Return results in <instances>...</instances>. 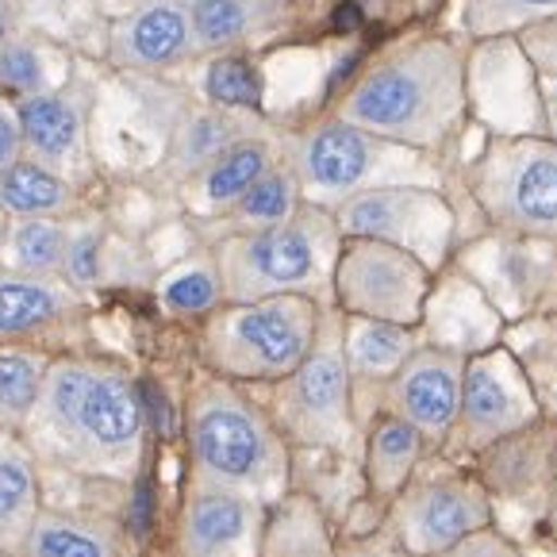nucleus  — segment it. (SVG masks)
<instances>
[{
    "label": "nucleus",
    "mask_w": 557,
    "mask_h": 557,
    "mask_svg": "<svg viewBox=\"0 0 557 557\" xmlns=\"http://www.w3.org/2000/svg\"><path fill=\"white\" fill-rule=\"evenodd\" d=\"M147 423V404L127 369L100 358H50L24 443L39 466L123 484L143 466Z\"/></svg>",
    "instance_id": "f257e3e1"
},
{
    "label": "nucleus",
    "mask_w": 557,
    "mask_h": 557,
    "mask_svg": "<svg viewBox=\"0 0 557 557\" xmlns=\"http://www.w3.org/2000/svg\"><path fill=\"white\" fill-rule=\"evenodd\" d=\"M466 54L450 39H408L373 58L346 97L338 120L411 150H435L466 115Z\"/></svg>",
    "instance_id": "f03ea898"
},
{
    "label": "nucleus",
    "mask_w": 557,
    "mask_h": 557,
    "mask_svg": "<svg viewBox=\"0 0 557 557\" xmlns=\"http://www.w3.org/2000/svg\"><path fill=\"white\" fill-rule=\"evenodd\" d=\"M185 443L197 488L235 492L265 508L288 496V438L235 381L208 377L193 388L185 404Z\"/></svg>",
    "instance_id": "7ed1b4c3"
},
{
    "label": "nucleus",
    "mask_w": 557,
    "mask_h": 557,
    "mask_svg": "<svg viewBox=\"0 0 557 557\" xmlns=\"http://www.w3.org/2000/svg\"><path fill=\"white\" fill-rule=\"evenodd\" d=\"M343 231L335 212L304 205L293 220L262 231H238L215 238L212 255L223 277L227 304L270 300V296H312L335 304V262Z\"/></svg>",
    "instance_id": "20e7f679"
},
{
    "label": "nucleus",
    "mask_w": 557,
    "mask_h": 557,
    "mask_svg": "<svg viewBox=\"0 0 557 557\" xmlns=\"http://www.w3.org/2000/svg\"><path fill=\"white\" fill-rule=\"evenodd\" d=\"M285 158L300 181L304 205L335 212L350 197L388 185H431L435 189V165L426 162L423 150L400 147L381 135H369L354 123L320 120L308 132H300L285 147Z\"/></svg>",
    "instance_id": "39448f33"
},
{
    "label": "nucleus",
    "mask_w": 557,
    "mask_h": 557,
    "mask_svg": "<svg viewBox=\"0 0 557 557\" xmlns=\"http://www.w3.org/2000/svg\"><path fill=\"white\" fill-rule=\"evenodd\" d=\"M323 304L312 296H270L223 304L205 320L200 350L215 377L277 385L308 358Z\"/></svg>",
    "instance_id": "423d86ee"
},
{
    "label": "nucleus",
    "mask_w": 557,
    "mask_h": 557,
    "mask_svg": "<svg viewBox=\"0 0 557 557\" xmlns=\"http://www.w3.org/2000/svg\"><path fill=\"white\" fill-rule=\"evenodd\" d=\"M354 381L343 350V312L323 304L320 331L308 358L273 385V423L293 446L308 450H346L358 438Z\"/></svg>",
    "instance_id": "0eeeda50"
},
{
    "label": "nucleus",
    "mask_w": 557,
    "mask_h": 557,
    "mask_svg": "<svg viewBox=\"0 0 557 557\" xmlns=\"http://www.w3.org/2000/svg\"><path fill=\"white\" fill-rule=\"evenodd\" d=\"M476 205L508 235L557 238V143L500 139L469 170Z\"/></svg>",
    "instance_id": "6e6552de"
},
{
    "label": "nucleus",
    "mask_w": 557,
    "mask_h": 557,
    "mask_svg": "<svg viewBox=\"0 0 557 557\" xmlns=\"http://www.w3.org/2000/svg\"><path fill=\"white\" fill-rule=\"evenodd\" d=\"M431 296V270L408 250L377 238H343L335 262V308L343 315L419 327Z\"/></svg>",
    "instance_id": "1a4fd4ad"
},
{
    "label": "nucleus",
    "mask_w": 557,
    "mask_h": 557,
    "mask_svg": "<svg viewBox=\"0 0 557 557\" xmlns=\"http://www.w3.org/2000/svg\"><path fill=\"white\" fill-rule=\"evenodd\" d=\"M343 238H377L438 270L454 243V212L431 185H388L350 197L335 208Z\"/></svg>",
    "instance_id": "9d476101"
},
{
    "label": "nucleus",
    "mask_w": 557,
    "mask_h": 557,
    "mask_svg": "<svg viewBox=\"0 0 557 557\" xmlns=\"http://www.w3.org/2000/svg\"><path fill=\"white\" fill-rule=\"evenodd\" d=\"M492 523V500L481 481L461 473L411 476L393 500V531L411 557H435Z\"/></svg>",
    "instance_id": "9b49d317"
},
{
    "label": "nucleus",
    "mask_w": 557,
    "mask_h": 557,
    "mask_svg": "<svg viewBox=\"0 0 557 557\" xmlns=\"http://www.w3.org/2000/svg\"><path fill=\"white\" fill-rule=\"evenodd\" d=\"M539 419V400H534L527 373L508 350H481L466 358L461 373V408L458 431L469 450H488L492 443L519 435Z\"/></svg>",
    "instance_id": "f8f14e48"
},
{
    "label": "nucleus",
    "mask_w": 557,
    "mask_h": 557,
    "mask_svg": "<svg viewBox=\"0 0 557 557\" xmlns=\"http://www.w3.org/2000/svg\"><path fill=\"white\" fill-rule=\"evenodd\" d=\"M24 154L74 181L89 165L92 77L70 74L58 89L16 100Z\"/></svg>",
    "instance_id": "ddd939ff"
},
{
    "label": "nucleus",
    "mask_w": 557,
    "mask_h": 557,
    "mask_svg": "<svg viewBox=\"0 0 557 557\" xmlns=\"http://www.w3.org/2000/svg\"><path fill=\"white\" fill-rule=\"evenodd\" d=\"M466 354L450 346H419L388 381L385 411L408 419L426 443H443L458 426Z\"/></svg>",
    "instance_id": "4468645a"
},
{
    "label": "nucleus",
    "mask_w": 557,
    "mask_h": 557,
    "mask_svg": "<svg viewBox=\"0 0 557 557\" xmlns=\"http://www.w3.org/2000/svg\"><path fill=\"white\" fill-rule=\"evenodd\" d=\"M270 508L235 492L189 484L177 516V557H262Z\"/></svg>",
    "instance_id": "2eb2a0df"
},
{
    "label": "nucleus",
    "mask_w": 557,
    "mask_h": 557,
    "mask_svg": "<svg viewBox=\"0 0 557 557\" xmlns=\"http://www.w3.org/2000/svg\"><path fill=\"white\" fill-rule=\"evenodd\" d=\"M197 54L193 35V0H143L139 9L112 20L108 58L120 70L162 74Z\"/></svg>",
    "instance_id": "dca6fc26"
},
{
    "label": "nucleus",
    "mask_w": 557,
    "mask_h": 557,
    "mask_svg": "<svg viewBox=\"0 0 557 557\" xmlns=\"http://www.w3.org/2000/svg\"><path fill=\"white\" fill-rule=\"evenodd\" d=\"M285 158V150L277 147V139L258 127V132L243 135L231 143L223 154H215L205 170H197L189 181H181V200L197 220H215L227 208H235L246 197V189L262 177L265 170Z\"/></svg>",
    "instance_id": "f3484780"
},
{
    "label": "nucleus",
    "mask_w": 557,
    "mask_h": 557,
    "mask_svg": "<svg viewBox=\"0 0 557 557\" xmlns=\"http://www.w3.org/2000/svg\"><path fill=\"white\" fill-rule=\"evenodd\" d=\"M82 312V293L62 273L0 270V343H24Z\"/></svg>",
    "instance_id": "a211bd4d"
},
{
    "label": "nucleus",
    "mask_w": 557,
    "mask_h": 557,
    "mask_svg": "<svg viewBox=\"0 0 557 557\" xmlns=\"http://www.w3.org/2000/svg\"><path fill=\"white\" fill-rule=\"evenodd\" d=\"M42 511L39 458L24 435L0 431V549L24 557L32 527Z\"/></svg>",
    "instance_id": "6ab92c4d"
},
{
    "label": "nucleus",
    "mask_w": 557,
    "mask_h": 557,
    "mask_svg": "<svg viewBox=\"0 0 557 557\" xmlns=\"http://www.w3.org/2000/svg\"><path fill=\"white\" fill-rule=\"evenodd\" d=\"M419 327H400L385 320L343 315V350L350 366L354 396L358 388H388V381L404 369V361L419 350Z\"/></svg>",
    "instance_id": "aec40b11"
},
{
    "label": "nucleus",
    "mask_w": 557,
    "mask_h": 557,
    "mask_svg": "<svg viewBox=\"0 0 557 557\" xmlns=\"http://www.w3.org/2000/svg\"><path fill=\"white\" fill-rule=\"evenodd\" d=\"M288 0H193L197 54H223L255 42L285 20Z\"/></svg>",
    "instance_id": "412c9836"
},
{
    "label": "nucleus",
    "mask_w": 557,
    "mask_h": 557,
    "mask_svg": "<svg viewBox=\"0 0 557 557\" xmlns=\"http://www.w3.org/2000/svg\"><path fill=\"white\" fill-rule=\"evenodd\" d=\"M426 438L419 435L408 419L377 416L366 431V484L373 496L381 500H396L404 492V484L416 476L419 461H423Z\"/></svg>",
    "instance_id": "4be33fe9"
},
{
    "label": "nucleus",
    "mask_w": 557,
    "mask_h": 557,
    "mask_svg": "<svg viewBox=\"0 0 557 557\" xmlns=\"http://www.w3.org/2000/svg\"><path fill=\"white\" fill-rule=\"evenodd\" d=\"M24 557H123L120 527L112 519L42 504Z\"/></svg>",
    "instance_id": "5701e85b"
},
{
    "label": "nucleus",
    "mask_w": 557,
    "mask_h": 557,
    "mask_svg": "<svg viewBox=\"0 0 557 557\" xmlns=\"http://www.w3.org/2000/svg\"><path fill=\"white\" fill-rule=\"evenodd\" d=\"M258 132V123L250 115H243L238 108H200V112L185 115L177 123V135H173L170 158H165V173L177 181H189L197 170H205L215 154L231 147L243 135Z\"/></svg>",
    "instance_id": "b1692460"
},
{
    "label": "nucleus",
    "mask_w": 557,
    "mask_h": 557,
    "mask_svg": "<svg viewBox=\"0 0 557 557\" xmlns=\"http://www.w3.org/2000/svg\"><path fill=\"white\" fill-rule=\"evenodd\" d=\"M0 212L9 220H66L77 212V189L70 177L24 154L0 177Z\"/></svg>",
    "instance_id": "393cba45"
},
{
    "label": "nucleus",
    "mask_w": 557,
    "mask_h": 557,
    "mask_svg": "<svg viewBox=\"0 0 557 557\" xmlns=\"http://www.w3.org/2000/svg\"><path fill=\"white\" fill-rule=\"evenodd\" d=\"M304 208L300 197V181H296L288 158H281L273 170H265L262 177L246 189V197L235 208H227L223 215L208 220V227H215V238L223 235H238V231H262V227H277V223L293 220Z\"/></svg>",
    "instance_id": "a878e982"
},
{
    "label": "nucleus",
    "mask_w": 557,
    "mask_h": 557,
    "mask_svg": "<svg viewBox=\"0 0 557 557\" xmlns=\"http://www.w3.org/2000/svg\"><path fill=\"white\" fill-rule=\"evenodd\" d=\"M74 74L62 58L54 39H42L32 32H12V39L0 47V89H9L16 100L39 97L47 89H58Z\"/></svg>",
    "instance_id": "bb28decb"
},
{
    "label": "nucleus",
    "mask_w": 557,
    "mask_h": 557,
    "mask_svg": "<svg viewBox=\"0 0 557 557\" xmlns=\"http://www.w3.org/2000/svg\"><path fill=\"white\" fill-rule=\"evenodd\" d=\"M262 557H331V534L308 496H281L265 516Z\"/></svg>",
    "instance_id": "cd10ccee"
},
{
    "label": "nucleus",
    "mask_w": 557,
    "mask_h": 557,
    "mask_svg": "<svg viewBox=\"0 0 557 557\" xmlns=\"http://www.w3.org/2000/svg\"><path fill=\"white\" fill-rule=\"evenodd\" d=\"M74 227L66 220H9L4 243H0V270L16 273H62Z\"/></svg>",
    "instance_id": "c85d7f7f"
},
{
    "label": "nucleus",
    "mask_w": 557,
    "mask_h": 557,
    "mask_svg": "<svg viewBox=\"0 0 557 557\" xmlns=\"http://www.w3.org/2000/svg\"><path fill=\"white\" fill-rule=\"evenodd\" d=\"M50 358L20 343H0V431L24 435L27 419L39 404Z\"/></svg>",
    "instance_id": "c756f323"
},
{
    "label": "nucleus",
    "mask_w": 557,
    "mask_h": 557,
    "mask_svg": "<svg viewBox=\"0 0 557 557\" xmlns=\"http://www.w3.org/2000/svg\"><path fill=\"white\" fill-rule=\"evenodd\" d=\"M158 304H162L170 315H181V320H193V315H212L215 308L227 304L223 296V277L220 265H215V255L205 250V255H193L185 262H177L173 270H165L158 277Z\"/></svg>",
    "instance_id": "7c9ffc66"
},
{
    "label": "nucleus",
    "mask_w": 557,
    "mask_h": 557,
    "mask_svg": "<svg viewBox=\"0 0 557 557\" xmlns=\"http://www.w3.org/2000/svg\"><path fill=\"white\" fill-rule=\"evenodd\" d=\"M12 16L24 32L54 42H74L104 20L100 0H12Z\"/></svg>",
    "instance_id": "2f4dec72"
},
{
    "label": "nucleus",
    "mask_w": 557,
    "mask_h": 557,
    "mask_svg": "<svg viewBox=\"0 0 557 557\" xmlns=\"http://www.w3.org/2000/svg\"><path fill=\"white\" fill-rule=\"evenodd\" d=\"M557 20V0H466V27L476 39L516 35Z\"/></svg>",
    "instance_id": "473e14b6"
},
{
    "label": "nucleus",
    "mask_w": 557,
    "mask_h": 557,
    "mask_svg": "<svg viewBox=\"0 0 557 557\" xmlns=\"http://www.w3.org/2000/svg\"><path fill=\"white\" fill-rule=\"evenodd\" d=\"M205 92L212 97V104L238 108V112H255L262 104V82H258L255 66L238 54H215L208 62Z\"/></svg>",
    "instance_id": "72a5a7b5"
},
{
    "label": "nucleus",
    "mask_w": 557,
    "mask_h": 557,
    "mask_svg": "<svg viewBox=\"0 0 557 557\" xmlns=\"http://www.w3.org/2000/svg\"><path fill=\"white\" fill-rule=\"evenodd\" d=\"M527 50H531L534 82H539L542 112L549 123V139L557 143V20L539 27H527Z\"/></svg>",
    "instance_id": "f704fd0d"
},
{
    "label": "nucleus",
    "mask_w": 557,
    "mask_h": 557,
    "mask_svg": "<svg viewBox=\"0 0 557 557\" xmlns=\"http://www.w3.org/2000/svg\"><path fill=\"white\" fill-rule=\"evenodd\" d=\"M62 277H66L77 293L97 288L100 281H104V235H100L97 227H74Z\"/></svg>",
    "instance_id": "c9c22d12"
},
{
    "label": "nucleus",
    "mask_w": 557,
    "mask_h": 557,
    "mask_svg": "<svg viewBox=\"0 0 557 557\" xmlns=\"http://www.w3.org/2000/svg\"><path fill=\"white\" fill-rule=\"evenodd\" d=\"M24 158V127H20L16 100L0 97V177Z\"/></svg>",
    "instance_id": "e433bc0d"
},
{
    "label": "nucleus",
    "mask_w": 557,
    "mask_h": 557,
    "mask_svg": "<svg viewBox=\"0 0 557 557\" xmlns=\"http://www.w3.org/2000/svg\"><path fill=\"white\" fill-rule=\"evenodd\" d=\"M143 0H100V12H104L108 20H120V16H127L132 9H139Z\"/></svg>",
    "instance_id": "4c0bfd02"
},
{
    "label": "nucleus",
    "mask_w": 557,
    "mask_h": 557,
    "mask_svg": "<svg viewBox=\"0 0 557 557\" xmlns=\"http://www.w3.org/2000/svg\"><path fill=\"white\" fill-rule=\"evenodd\" d=\"M16 32V16H12V0H0V47Z\"/></svg>",
    "instance_id": "58836bf2"
},
{
    "label": "nucleus",
    "mask_w": 557,
    "mask_h": 557,
    "mask_svg": "<svg viewBox=\"0 0 557 557\" xmlns=\"http://www.w3.org/2000/svg\"><path fill=\"white\" fill-rule=\"evenodd\" d=\"M549 527L557 531V454H554V481H549Z\"/></svg>",
    "instance_id": "ea45409f"
},
{
    "label": "nucleus",
    "mask_w": 557,
    "mask_h": 557,
    "mask_svg": "<svg viewBox=\"0 0 557 557\" xmlns=\"http://www.w3.org/2000/svg\"><path fill=\"white\" fill-rule=\"evenodd\" d=\"M0 557H16V554H9V549H0Z\"/></svg>",
    "instance_id": "a19ab883"
}]
</instances>
